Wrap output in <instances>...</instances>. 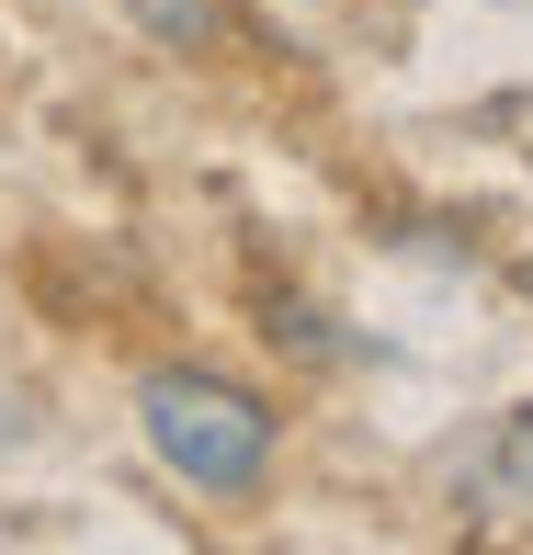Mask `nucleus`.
<instances>
[{
  "instance_id": "f257e3e1",
  "label": "nucleus",
  "mask_w": 533,
  "mask_h": 555,
  "mask_svg": "<svg viewBox=\"0 0 533 555\" xmlns=\"http://www.w3.org/2000/svg\"><path fill=\"white\" fill-rule=\"evenodd\" d=\"M137 431L205 499H250L272 476V397H250L239 374H216V363H160L137 386Z\"/></svg>"
},
{
  "instance_id": "f03ea898",
  "label": "nucleus",
  "mask_w": 533,
  "mask_h": 555,
  "mask_svg": "<svg viewBox=\"0 0 533 555\" xmlns=\"http://www.w3.org/2000/svg\"><path fill=\"white\" fill-rule=\"evenodd\" d=\"M477 511H488V521H533V409L499 420L488 465H477Z\"/></svg>"
},
{
  "instance_id": "7ed1b4c3",
  "label": "nucleus",
  "mask_w": 533,
  "mask_h": 555,
  "mask_svg": "<svg viewBox=\"0 0 533 555\" xmlns=\"http://www.w3.org/2000/svg\"><path fill=\"white\" fill-rule=\"evenodd\" d=\"M137 12L148 46H170V57H216L227 46V0H125Z\"/></svg>"
},
{
  "instance_id": "20e7f679",
  "label": "nucleus",
  "mask_w": 533,
  "mask_h": 555,
  "mask_svg": "<svg viewBox=\"0 0 533 555\" xmlns=\"http://www.w3.org/2000/svg\"><path fill=\"white\" fill-rule=\"evenodd\" d=\"M522 295H533V261H522Z\"/></svg>"
}]
</instances>
